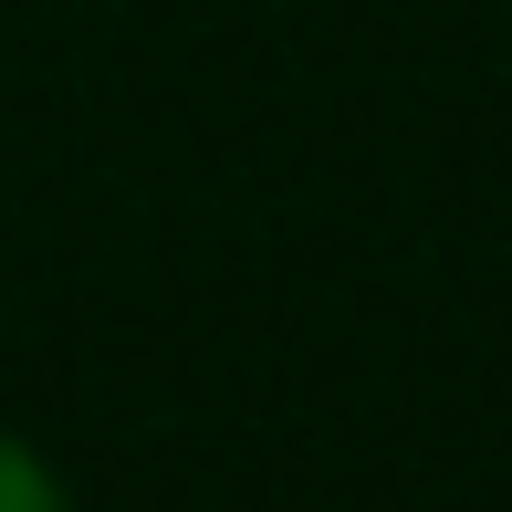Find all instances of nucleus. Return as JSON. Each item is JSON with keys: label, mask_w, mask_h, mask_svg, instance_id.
Segmentation results:
<instances>
[{"label": "nucleus", "mask_w": 512, "mask_h": 512, "mask_svg": "<svg viewBox=\"0 0 512 512\" xmlns=\"http://www.w3.org/2000/svg\"><path fill=\"white\" fill-rule=\"evenodd\" d=\"M0 512H74V502H63V481L42 471V450H32V439H11V429H0Z\"/></svg>", "instance_id": "nucleus-1"}]
</instances>
